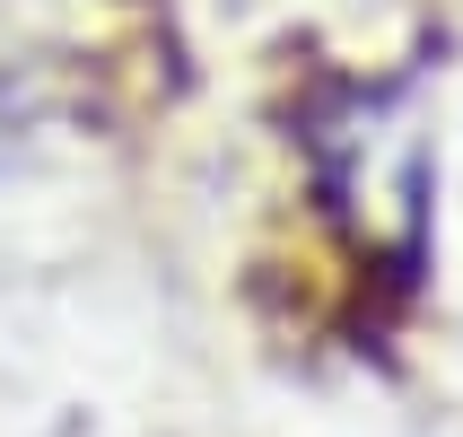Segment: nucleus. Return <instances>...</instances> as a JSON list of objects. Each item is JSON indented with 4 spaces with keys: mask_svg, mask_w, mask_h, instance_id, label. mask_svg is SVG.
<instances>
[{
    "mask_svg": "<svg viewBox=\"0 0 463 437\" xmlns=\"http://www.w3.org/2000/svg\"><path fill=\"white\" fill-rule=\"evenodd\" d=\"M9 149H18V114L0 105V166H9Z\"/></svg>",
    "mask_w": 463,
    "mask_h": 437,
    "instance_id": "1",
    "label": "nucleus"
}]
</instances>
